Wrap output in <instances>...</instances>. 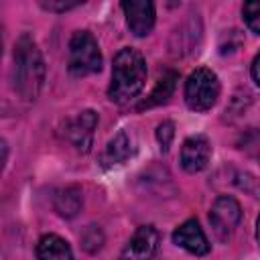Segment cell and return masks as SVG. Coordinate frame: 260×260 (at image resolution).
I'll use <instances>...</instances> for the list:
<instances>
[{
  "label": "cell",
  "mask_w": 260,
  "mask_h": 260,
  "mask_svg": "<svg viewBox=\"0 0 260 260\" xmlns=\"http://www.w3.org/2000/svg\"><path fill=\"white\" fill-rule=\"evenodd\" d=\"M240 219H242V207L234 197L219 195L213 201L211 211H209V223H211V228L219 240L225 242L234 234V230L238 228Z\"/></svg>",
  "instance_id": "cell-5"
},
{
  "label": "cell",
  "mask_w": 260,
  "mask_h": 260,
  "mask_svg": "<svg viewBox=\"0 0 260 260\" xmlns=\"http://www.w3.org/2000/svg\"><path fill=\"white\" fill-rule=\"evenodd\" d=\"M211 156V144L203 134L189 136L181 146V167L187 173H199L207 167Z\"/></svg>",
  "instance_id": "cell-9"
},
{
  "label": "cell",
  "mask_w": 260,
  "mask_h": 260,
  "mask_svg": "<svg viewBox=\"0 0 260 260\" xmlns=\"http://www.w3.org/2000/svg\"><path fill=\"white\" fill-rule=\"evenodd\" d=\"M238 146H240V150H244L250 158H254L260 165V130L252 128V130L244 132L238 140Z\"/></svg>",
  "instance_id": "cell-15"
},
{
  "label": "cell",
  "mask_w": 260,
  "mask_h": 260,
  "mask_svg": "<svg viewBox=\"0 0 260 260\" xmlns=\"http://www.w3.org/2000/svg\"><path fill=\"white\" fill-rule=\"evenodd\" d=\"M55 209L61 217H75L81 209V191L77 187H67L55 195Z\"/></svg>",
  "instance_id": "cell-14"
},
{
  "label": "cell",
  "mask_w": 260,
  "mask_h": 260,
  "mask_svg": "<svg viewBox=\"0 0 260 260\" xmlns=\"http://www.w3.org/2000/svg\"><path fill=\"white\" fill-rule=\"evenodd\" d=\"M102 69V51L95 37L89 30L73 32L69 41V73L73 77H85Z\"/></svg>",
  "instance_id": "cell-3"
},
{
  "label": "cell",
  "mask_w": 260,
  "mask_h": 260,
  "mask_svg": "<svg viewBox=\"0 0 260 260\" xmlns=\"http://www.w3.org/2000/svg\"><path fill=\"white\" fill-rule=\"evenodd\" d=\"M104 244V234L98 225H87L85 232L81 234V246L87 250V252H95L100 250Z\"/></svg>",
  "instance_id": "cell-17"
},
{
  "label": "cell",
  "mask_w": 260,
  "mask_h": 260,
  "mask_svg": "<svg viewBox=\"0 0 260 260\" xmlns=\"http://www.w3.org/2000/svg\"><path fill=\"white\" fill-rule=\"evenodd\" d=\"M219 98V79L217 75L207 69H195L185 81V104L193 112H207Z\"/></svg>",
  "instance_id": "cell-4"
},
{
  "label": "cell",
  "mask_w": 260,
  "mask_h": 260,
  "mask_svg": "<svg viewBox=\"0 0 260 260\" xmlns=\"http://www.w3.org/2000/svg\"><path fill=\"white\" fill-rule=\"evenodd\" d=\"M256 240H258V244H260V217H258V221H256Z\"/></svg>",
  "instance_id": "cell-22"
},
{
  "label": "cell",
  "mask_w": 260,
  "mask_h": 260,
  "mask_svg": "<svg viewBox=\"0 0 260 260\" xmlns=\"http://www.w3.org/2000/svg\"><path fill=\"white\" fill-rule=\"evenodd\" d=\"M144 83H146L144 57L136 49H130V47L120 49L114 57L108 98L114 104H126L142 91Z\"/></svg>",
  "instance_id": "cell-2"
},
{
  "label": "cell",
  "mask_w": 260,
  "mask_h": 260,
  "mask_svg": "<svg viewBox=\"0 0 260 260\" xmlns=\"http://www.w3.org/2000/svg\"><path fill=\"white\" fill-rule=\"evenodd\" d=\"M158 248V232L152 225H140L126 244L120 260H150Z\"/></svg>",
  "instance_id": "cell-8"
},
{
  "label": "cell",
  "mask_w": 260,
  "mask_h": 260,
  "mask_svg": "<svg viewBox=\"0 0 260 260\" xmlns=\"http://www.w3.org/2000/svg\"><path fill=\"white\" fill-rule=\"evenodd\" d=\"M173 136H175V124H173V122L167 120V122L158 124V128H156V140H158L162 152L169 150V146H171V142H173Z\"/></svg>",
  "instance_id": "cell-18"
},
{
  "label": "cell",
  "mask_w": 260,
  "mask_h": 260,
  "mask_svg": "<svg viewBox=\"0 0 260 260\" xmlns=\"http://www.w3.org/2000/svg\"><path fill=\"white\" fill-rule=\"evenodd\" d=\"M37 260H73L71 246L57 234H47L37 244Z\"/></svg>",
  "instance_id": "cell-11"
},
{
  "label": "cell",
  "mask_w": 260,
  "mask_h": 260,
  "mask_svg": "<svg viewBox=\"0 0 260 260\" xmlns=\"http://www.w3.org/2000/svg\"><path fill=\"white\" fill-rule=\"evenodd\" d=\"M132 154V146H130V138L124 130H120L106 146L104 154H102V165L104 167H114V165H120L124 162L128 156Z\"/></svg>",
  "instance_id": "cell-13"
},
{
  "label": "cell",
  "mask_w": 260,
  "mask_h": 260,
  "mask_svg": "<svg viewBox=\"0 0 260 260\" xmlns=\"http://www.w3.org/2000/svg\"><path fill=\"white\" fill-rule=\"evenodd\" d=\"M238 187L248 191L250 195H254L256 199H260V181L256 177H252L250 173H238Z\"/></svg>",
  "instance_id": "cell-19"
},
{
  "label": "cell",
  "mask_w": 260,
  "mask_h": 260,
  "mask_svg": "<svg viewBox=\"0 0 260 260\" xmlns=\"http://www.w3.org/2000/svg\"><path fill=\"white\" fill-rule=\"evenodd\" d=\"M122 10L126 14L128 28L136 37H146L154 26V4L150 0H124Z\"/></svg>",
  "instance_id": "cell-7"
},
{
  "label": "cell",
  "mask_w": 260,
  "mask_h": 260,
  "mask_svg": "<svg viewBox=\"0 0 260 260\" xmlns=\"http://www.w3.org/2000/svg\"><path fill=\"white\" fill-rule=\"evenodd\" d=\"M95 126H98V114L93 110H83L65 124V138L79 152H89Z\"/></svg>",
  "instance_id": "cell-6"
},
{
  "label": "cell",
  "mask_w": 260,
  "mask_h": 260,
  "mask_svg": "<svg viewBox=\"0 0 260 260\" xmlns=\"http://www.w3.org/2000/svg\"><path fill=\"white\" fill-rule=\"evenodd\" d=\"M45 81V61L30 35H22L14 45V65H12V85L14 91L32 102L41 93Z\"/></svg>",
  "instance_id": "cell-1"
},
{
  "label": "cell",
  "mask_w": 260,
  "mask_h": 260,
  "mask_svg": "<svg viewBox=\"0 0 260 260\" xmlns=\"http://www.w3.org/2000/svg\"><path fill=\"white\" fill-rule=\"evenodd\" d=\"M175 85H177V73H175V71H165V73L158 77V81H156L154 89L150 91V95H148L144 102L138 104V110H148V108H154V106L165 104V102L173 95Z\"/></svg>",
  "instance_id": "cell-12"
},
{
  "label": "cell",
  "mask_w": 260,
  "mask_h": 260,
  "mask_svg": "<svg viewBox=\"0 0 260 260\" xmlns=\"http://www.w3.org/2000/svg\"><path fill=\"white\" fill-rule=\"evenodd\" d=\"M242 16L244 22L248 24V28L256 35H260V0H250L244 2L242 6Z\"/></svg>",
  "instance_id": "cell-16"
},
{
  "label": "cell",
  "mask_w": 260,
  "mask_h": 260,
  "mask_svg": "<svg viewBox=\"0 0 260 260\" xmlns=\"http://www.w3.org/2000/svg\"><path fill=\"white\" fill-rule=\"evenodd\" d=\"M81 2H65V0H41V6L45 10H51V12H65V10H71V8H77Z\"/></svg>",
  "instance_id": "cell-20"
},
{
  "label": "cell",
  "mask_w": 260,
  "mask_h": 260,
  "mask_svg": "<svg viewBox=\"0 0 260 260\" xmlns=\"http://www.w3.org/2000/svg\"><path fill=\"white\" fill-rule=\"evenodd\" d=\"M173 242L177 246H181L183 250H187L189 254H195V256H205L211 246L201 230V225L197 223V219H187L183 221L175 232H173Z\"/></svg>",
  "instance_id": "cell-10"
},
{
  "label": "cell",
  "mask_w": 260,
  "mask_h": 260,
  "mask_svg": "<svg viewBox=\"0 0 260 260\" xmlns=\"http://www.w3.org/2000/svg\"><path fill=\"white\" fill-rule=\"evenodd\" d=\"M250 73H252V79L256 81V85H260V53L254 57L252 67H250Z\"/></svg>",
  "instance_id": "cell-21"
}]
</instances>
